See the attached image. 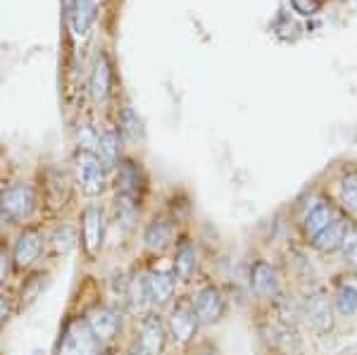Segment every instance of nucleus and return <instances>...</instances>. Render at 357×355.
<instances>
[{
	"instance_id": "33",
	"label": "nucleus",
	"mask_w": 357,
	"mask_h": 355,
	"mask_svg": "<svg viewBox=\"0 0 357 355\" xmlns=\"http://www.w3.org/2000/svg\"><path fill=\"white\" fill-rule=\"evenodd\" d=\"M293 10L301 15H314L321 8V0H291Z\"/></svg>"
},
{
	"instance_id": "23",
	"label": "nucleus",
	"mask_w": 357,
	"mask_h": 355,
	"mask_svg": "<svg viewBox=\"0 0 357 355\" xmlns=\"http://www.w3.org/2000/svg\"><path fill=\"white\" fill-rule=\"evenodd\" d=\"M348 229H350L348 222H345L341 215H336L329 222V227L321 229V232L312 239V246L319 250V253H333V250L341 248L343 236H345V232H348Z\"/></svg>"
},
{
	"instance_id": "10",
	"label": "nucleus",
	"mask_w": 357,
	"mask_h": 355,
	"mask_svg": "<svg viewBox=\"0 0 357 355\" xmlns=\"http://www.w3.org/2000/svg\"><path fill=\"white\" fill-rule=\"evenodd\" d=\"M193 310L198 315V322L210 327V324H217L220 319L227 315V299L215 284H205L195 291V296L191 299Z\"/></svg>"
},
{
	"instance_id": "16",
	"label": "nucleus",
	"mask_w": 357,
	"mask_h": 355,
	"mask_svg": "<svg viewBox=\"0 0 357 355\" xmlns=\"http://www.w3.org/2000/svg\"><path fill=\"white\" fill-rule=\"evenodd\" d=\"M124 308L134 315L151 312V303H148V289H146V272L134 267L126 272V294H124Z\"/></svg>"
},
{
	"instance_id": "6",
	"label": "nucleus",
	"mask_w": 357,
	"mask_h": 355,
	"mask_svg": "<svg viewBox=\"0 0 357 355\" xmlns=\"http://www.w3.org/2000/svg\"><path fill=\"white\" fill-rule=\"evenodd\" d=\"M102 346L98 339L91 334V329L86 327L84 317H67V322L62 324L60 339H57L55 355H100Z\"/></svg>"
},
{
	"instance_id": "17",
	"label": "nucleus",
	"mask_w": 357,
	"mask_h": 355,
	"mask_svg": "<svg viewBox=\"0 0 357 355\" xmlns=\"http://www.w3.org/2000/svg\"><path fill=\"white\" fill-rule=\"evenodd\" d=\"M174 250V257H172V272H174L176 282L188 284L198 272V248L191 239H181Z\"/></svg>"
},
{
	"instance_id": "12",
	"label": "nucleus",
	"mask_w": 357,
	"mask_h": 355,
	"mask_svg": "<svg viewBox=\"0 0 357 355\" xmlns=\"http://www.w3.org/2000/svg\"><path fill=\"white\" fill-rule=\"evenodd\" d=\"M117 193H124V196H131L136 200H143V193H146V174H143V167L131 158H122V163L117 165Z\"/></svg>"
},
{
	"instance_id": "7",
	"label": "nucleus",
	"mask_w": 357,
	"mask_h": 355,
	"mask_svg": "<svg viewBox=\"0 0 357 355\" xmlns=\"http://www.w3.org/2000/svg\"><path fill=\"white\" fill-rule=\"evenodd\" d=\"M167 334L169 339L176 343V346H188L193 343L195 334L200 329V322H198V315L193 310V303L191 299H174V303L169 305V312H167Z\"/></svg>"
},
{
	"instance_id": "34",
	"label": "nucleus",
	"mask_w": 357,
	"mask_h": 355,
	"mask_svg": "<svg viewBox=\"0 0 357 355\" xmlns=\"http://www.w3.org/2000/svg\"><path fill=\"white\" fill-rule=\"evenodd\" d=\"M62 10H65L67 20L72 17V10H74V0H62Z\"/></svg>"
},
{
	"instance_id": "19",
	"label": "nucleus",
	"mask_w": 357,
	"mask_h": 355,
	"mask_svg": "<svg viewBox=\"0 0 357 355\" xmlns=\"http://www.w3.org/2000/svg\"><path fill=\"white\" fill-rule=\"evenodd\" d=\"M96 156L100 158V163L105 165L107 172H114L117 165L122 163V136H119L117 127H105L98 131V143H96Z\"/></svg>"
},
{
	"instance_id": "4",
	"label": "nucleus",
	"mask_w": 357,
	"mask_h": 355,
	"mask_svg": "<svg viewBox=\"0 0 357 355\" xmlns=\"http://www.w3.org/2000/svg\"><path fill=\"white\" fill-rule=\"evenodd\" d=\"M45 253V232L41 225L20 227L13 248H10V260H13L15 272H31L38 265L41 255Z\"/></svg>"
},
{
	"instance_id": "22",
	"label": "nucleus",
	"mask_w": 357,
	"mask_h": 355,
	"mask_svg": "<svg viewBox=\"0 0 357 355\" xmlns=\"http://www.w3.org/2000/svg\"><path fill=\"white\" fill-rule=\"evenodd\" d=\"M114 217H117L119 229L129 236L138 229V217H141V200L117 193L114 196Z\"/></svg>"
},
{
	"instance_id": "25",
	"label": "nucleus",
	"mask_w": 357,
	"mask_h": 355,
	"mask_svg": "<svg viewBox=\"0 0 357 355\" xmlns=\"http://www.w3.org/2000/svg\"><path fill=\"white\" fill-rule=\"evenodd\" d=\"M117 131H119V136H122V141H129V143H136L138 139H143V122L131 105H124L122 112H119Z\"/></svg>"
},
{
	"instance_id": "5",
	"label": "nucleus",
	"mask_w": 357,
	"mask_h": 355,
	"mask_svg": "<svg viewBox=\"0 0 357 355\" xmlns=\"http://www.w3.org/2000/svg\"><path fill=\"white\" fill-rule=\"evenodd\" d=\"M74 174L77 184L86 198H100L110 184V172L96 156V151H79L74 153Z\"/></svg>"
},
{
	"instance_id": "20",
	"label": "nucleus",
	"mask_w": 357,
	"mask_h": 355,
	"mask_svg": "<svg viewBox=\"0 0 357 355\" xmlns=\"http://www.w3.org/2000/svg\"><path fill=\"white\" fill-rule=\"evenodd\" d=\"M79 246L77 222H57L50 234H45V248L57 257H65Z\"/></svg>"
},
{
	"instance_id": "32",
	"label": "nucleus",
	"mask_w": 357,
	"mask_h": 355,
	"mask_svg": "<svg viewBox=\"0 0 357 355\" xmlns=\"http://www.w3.org/2000/svg\"><path fill=\"white\" fill-rule=\"evenodd\" d=\"M13 315H15V299L10 294H3V291H0V329L10 322Z\"/></svg>"
},
{
	"instance_id": "9",
	"label": "nucleus",
	"mask_w": 357,
	"mask_h": 355,
	"mask_svg": "<svg viewBox=\"0 0 357 355\" xmlns=\"http://www.w3.org/2000/svg\"><path fill=\"white\" fill-rule=\"evenodd\" d=\"M146 272V289H148V303H151V310L162 312L165 308H169L174 303L176 296V277L169 267H151Z\"/></svg>"
},
{
	"instance_id": "18",
	"label": "nucleus",
	"mask_w": 357,
	"mask_h": 355,
	"mask_svg": "<svg viewBox=\"0 0 357 355\" xmlns=\"http://www.w3.org/2000/svg\"><path fill=\"white\" fill-rule=\"evenodd\" d=\"M303 317H305V322L310 324V329L317 331V334H324V331H329L331 322H333L329 299H326L321 291H317V294L307 296V301H305Z\"/></svg>"
},
{
	"instance_id": "21",
	"label": "nucleus",
	"mask_w": 357,
	"mask_h": 355,
	"mask_svg": "<svg viewBox=\"0 0 357 355\" xmlns=\"http://www.w3.org/2000/svg\"><path fill=\"white\" fill-rule=\"evenodd\" d=\"M333 217H336V210H333L331 203H326V200H314V203L307 208L305 217H303L305 236L312 241V239L321 232V229L329 227V222L333 220Z\"/></svg>"
},
{
	"instance_id": "30",
	"label": "nucleus",
	"mask_w": 357,
	"mask_h": 355,
	"mask_svg": "<svg viewBox=\"0 0 357 355\" xmlns=\"http://www.w3.org/2000/svg\"><path fill=\"white\" fill-rule=\"evenodd\" d=\"M77 143H79V151H96L98 131L91 127L89 122H79V127H77Z\"/></svg>"
},
{
	"instance_id": "14",
	"label": "nucleus",
	"mask_w": 357,
	"mask_h": 355,
	"mask_svg": "<svg viewBox=\"0 0 357 355\" xmlns=\"http://www.w3.org/2000/svg\"><path fill=\"white\" fill-rule=\"evenodd\" d=\"M250 286H252V291H255L257 299L274 301L276 296L281 294L279 272H276L267 260H257L250 270Z\"/></svg>"
},
{
	"instance_id": "3",
	"label": "nucleus",
	"mask_w": 357,
	"mask_h": 355,
	"mask_svg": "<svg viewBox=\"0 0 357 355\" xmlns=\"http://www.w3.org/2000/svg\"><path fill=\"white\" fill-rule=\"evenodd\" d=\"M82 317H84L86 327L91 329V334L96 336L102 348L112 346V343L122 336L124 310L117 305H112V303H105V301L91 303V305L84 310Z\"/></svg>"
},
{
	"instance_id": "8",
	"label": "nucleus",
	"mask_w": 357,
	"mask_h": 355,
	"mask_svg": "<svg viewBox=\"0 0 357 355\" xmlns=\"http://www.w3.org/2000/svg\"><path fill=\"white\" fill-rule=\"evenodd\" d=\"M131 341L146 355H165V348L169 343V334H167V324L162 315L155 310L141 315V322H138V329Z\"/></svg>"
},
{
	"instance_id": "29",
	"label": "nucleus",
	"mask_w": 357,
	"mask_h": 355,
	"mask_svg": "<svg viewBox=\"0 0 357 355\" xmlns=\"http://www.w3.org/2000/svg\"><path fill=\"white\" fill-rule=\"evenodd\" d=\"M341 250H343V257L353 270H357V227H350L343 236V243H341Z\"/></svg>"
},
{
	"instance_id": "1",
	"label": "nucleus",
	"mask_w": 357,
	"mask_h": 355,
	"mask_svg": "<svg viewBox=\"0 0 357 355\" xmlns=\"http://www.w3.org/2000/svg\"><path fill=\"white\" fill-rule=\"evenodd\" d=\"M38 210V191L26 181H13L0 191V220L10 227L31 225Z\"/></svg>"
},
{
	"instance_id": "28",
	"label": "nucleus",
	"mask_w": 357,
	"mask_h": 355,
	"mask_svg": "<svg viewBox=\"0 0 357 355\" xmlns=\"http://www.w3.org/2000/svg\"><path fill=\"white\" fill-rule=\"evenodd\" d=\"M341 200L353 215H357V174H348L341 181Z\"/></svg>"
},
{
	"instance_id": "11",
	"label": "nucleus",
	"mask_w": 357,
	"mask_h": 355,
	"mask_svg": "<svg viewBox=\"0 0 357 355\" xmlns=\"http://www.w3.org/2000/svg\"><path fill=\"white\" fill-rule=\"evenodd\" d=\"M143 248L151 255H162L172 246L176 243V222L169 217H153L146 227H143Z\"/></svg>"
},
{
	"instance_id": "15",
	"label": "nucleus",
	"mask_w": 357,
	"mask_h": 355,
	"mask_svg": "<svg viewBox=\"0 0 357 355\" xmlns=\"http://www.w3.org/2000/svg\"><path fill=\"white\" fill-rule=\"evenodd\" d=\"M43 198L53 210H62L72 200V176L62 169H48L43 184Z\"/></svg>"
},
{
	"instance_id": "13",
	"label": "nucleus",
	"mask_w": 357,
	"mask_h": 355,
	"mask_svg": "<svg viewBox=\"0 0 357 355\" xmlns=\"http://www.w3.org/2000/svg\"><path fill=\"white\" fill-rule=\"evenodd\" d=\"M91 96H93L96 103H107L112 93V65L110 57H107L105 50H100L93 57V65H91Z\"/></svg>"
},
{
	"instance_id": "2",
	"label": "nucleus",
	"mask_w": 357,
	"mask_h": 355,
	"mask_svg": "<svg viewBox=\"0 0 357 355\" xmlns=\"http://www.w3.org/2000/svg\"><path fill=\"white\" fill-rule=\"evenodd\" d=\"M79 246L89 262H96L102 255L107 236V215L100 203H89L79 215Z\"/></svg>"
},
{
	"instance_id": "31",
	"label": "nucleus",
	"mask_w": 357,
	"mask_h": 355,
	"mask_svg": "<svg viewBox=\"0 0 357 355\" xmlns=\"http://www.w3.org/2000/svg\"><path fill=\"white\" fill-rule=\"evenodd\" d=\"M10 270H13V260H10V248H8V243H5L3 239H0V291H3V286L8 284Z\"/></svg>"
},
{
	"instance_id": "24",
	"label": "nucleus",
	"mask_w": 357,
	"mask_h": 355,
	"mask_svg": "<svg viewBox=\"0 0 357 355\" xmlns=\"http://www.w3.org/2000/svg\"><path fill=\"white\" fill-rule=\"evenodd\" d=\"M96 13H98V0H74V10H72V29L77 36H84L96 22Z\"/></svg>"
},
{
	"instance_id": "26",
	"label": "nucleus",
	"mask_w": 357,
	"mask_h": 355,
	"mask_svg": "<svg viewBox=\"0 0 357 355\" xmlns=\"http://www.w3.org/2000/svg\"><path fill=\"white\" fill-rule=\"evenodd\" d=\"M336 308L343 317H350V315L357 312V286L353 284H343L336 294Z\"/></svg>"
},
{
	"instance_id": "27",
	"label": "nucleus",
	"mask_w": 357,
	"mask_h": 355,
	"mask_svg": "<svg viewBox=\"0 0 357 355\" xmlns=\"http://www.w3.org/2000/svg\"><path fill=\"white\" fill-rule=\"evenodd\" d=\"M43 279H45V274L43 270H38L33 277H29L24 279V286H22V296H20V303H22V308H29L33 301L41 296V291H43Z\"/></svg>"
}]
</instances>
